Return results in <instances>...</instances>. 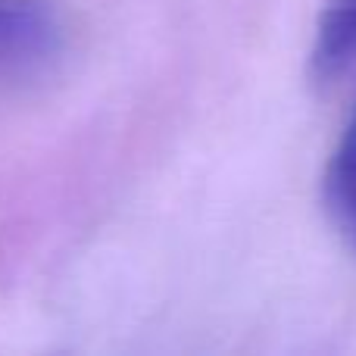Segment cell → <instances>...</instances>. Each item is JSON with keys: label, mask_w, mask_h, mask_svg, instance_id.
<instances>
[{"label": "cell", "mask_w": 356, "mask_h": 356, "mask_svg": "<svg viewBox=\"0 0 356 356\" xmlns=\"http://www.w3.org/2000/svg\"><path fill=\"white\" fill-rule=\"evenodd\" d=\"M60 50L56 25L47 16L0 0V75L25 79L41 72Z\"/></svg>", "instance_id": "6da1fadb"}, {"label": "cell", "mask_w": 356, "mask_h": 356, "mask_svg": "<svg viewBox=\"0 0 356 356\" xmlns=\"http://www.w3.org/2000/svg\"><path fill=\"white\" fill-rule=\"evenodd\" d=\"M322 203L332 228L356 259V110L347 119L322 175Z\"/></svg>", "instance_id": "7a4b0ae2"}, {"label": "cell", "mask_w": 356, "mask_h": 356, "mask_svg": "<svg viewBox=\"0 0 356 356\" xmlns=\"http://www.w3.org/2000/svg\"><path fill=\"white\" fill-rule=\"evenodd\" d=\"M356 56V0H325L316 22L309 69L316 79H338Z\"/></svg>", "instance_id": "3957f363"}]
</instances>
